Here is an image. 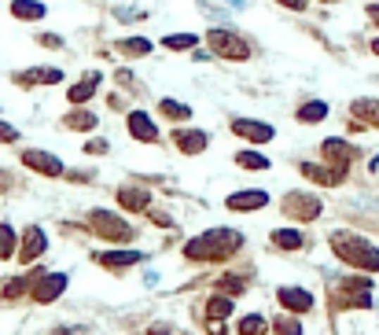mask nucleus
I'll list each match as a JSON object with an SVG mask.
<instances>
[{
  "label": "nucleus",
  "mask_w": 379,
  "mask_h": 335,
  "mask_svg": "<svg viewBox=\"0 0 379 335\" xmlns=\"http://www.w3.org/2000/svg\"><path fill=\"white\" fill-rule=\"evenodd\" d=\"M118 52L129 56V59H137V56H151V41L147 37H125L118 41Z\"/></svg>",
  "instance_id": "obj_26"
},
{
  "label": "nucleus",
  "mask_w": 379,
  "mask_h": 335,
  "mask_svg": "<svg viewBox=\"0 0 379 335\" xmlns=\"http://www.w3.org/2000/svg\"><path fill=\"white\" fill-rule=\"evenodd\" d=\"M26 74H30V82H37V85H59L63 82L59 67H37V70H26Z\"/></svg>",
  "instance_id": "obj_28"
},
{
  "label": "nucleus",
  "mask_w": 379,
  "mask_h": 335,
  "mask_svg": "<svg viewBox=\"0 0 379 335\" xmlns=\"http://www.w3.org/2000/svg\"><path fill=\"white\" fill-rule=\"evenodd\" d=\"M218 291L221 295H243L247 291V280L243 277H221L218 280Z\"/></svg>",
  "instance_id": "obj_32"
},
{
  "label": "nucleus",
  "mask_w": 379,
  "mask_h": 335,
  "mask_svg": "<svg viewBox=\"0 0 379 335\" xmlns=\"http://www.w3.org/2000/svg\"><path fill=\"white\" fill-rule=\"evenodd\" d=\"M225 206H228V210H240V214H247V210H261V206H269V191L247 188V191H236V196H228Z\"/></svg>",
  "instance_id": "obj_13"
},
{
  "label": "nucleus",
  "mask_w": 379,
  "mask_h": 335,
  "mask_svg": "<svg viewBox=\"0 0 379 335\" xmlns=\"http://www.w3.org/2000/svg\"><path fill=\"white\" fill-rule=\"evenodd\" d=\"M332 251H335V258H342L346 265L361 269V273H379V251L368 244L365 236L339 229V232H332Z\"/></svg>",
  "instance_id": "obj_2"
},
{
  "label": "nucleus",
  "mask_w": 379,
  "mask_h": 335,
  "mask_svg": "<svg viewBox=\"0 0 379 335\" xmlns=\"http://www.w3.org/2000/svg\"><path fill=\"white\" fill-rule=\"evenodd\" d=\"M368 19L379 26V4H368Z\"/></svg>",
  "instance_id": "obj_39"
},
{
  "label": "nucleus",
  "mask_w": 379,
  "mask_h": 335,
  "mask_svg": "<svg viewBox=\"0 0 379 335\" xmlns=\"http://www.w3.org/2000/svg\"><path fill=\"white\" fill-rule=\"evenodd\" d=\"M280 8H291V11H306V0H276Z\"/></svg>",
  "instance_id": "obj_35"
},
{
  "label": "nucleus",
  "mask_w": 379,
  "mask_h": 335,
  "mask_svg": "<svg viewBox=\"0 0 379 335\" xmlns=\"http://www.w3.org/2000/svg\"><path fill=\"white\" fill-rule=\"evenodd\" d=\"M8 184H11V177H8V173H4V170H0V191H4Z\"/></svg>",
  "instance_id": "obj_40"
},
{
  "label": "nucleus",
  "mask_w": 379,
  "mask_h": 335,
  "mask_svg": "<svg viewBox=\"0 0 379 335\" xmlns=\"http://www.w3.org/2000/svg\"><path fill=\"white\" fill-rule=\"evenodd\" d=\"M19 254V236H15V229L8 225V221H0V262H8Z\"/></svg>",
  "instance_id": "obj_23"
},
{
  "label": "nucleus",
  "mask_w": 379,
  "mask_h": 335,
  "mask_svg": "<svg viewBox=\"0 0 379 335\" xmlns=\"http://www.w3.org/2000/svg\"><path fill=\"white\" fill-rule=\"evenodd\" d=\"M273 247H280V251H302L306 247V236L299 232V229H273Z\"/></svg>",
  "instance_id": "obj_19"
},
{
  "label": "nucleus",
  "mask_w": 379,
  "mask_h": 335,
  "mask_svg": "<svg viewBox=\"0 0 379 335\" xmlns=\"http://www.w3.org/2000/svg\"><path fill=\"white\" fill-rule=\"evenodd\" d=\"M162 44H166L170 52H192V48L199 44V37H195V34H170Z\"/></svg>",
  "instance_id": "obj_29"
},
{
  "label": "nucleus",
  "mask_w": 379,
  "mask_h": 335,
  "mask_svg": "<svg viewBox=\"0 0 379 335\" xmlns=\"http://www.w3.org/2000/svg\"><path fill=\"white\" fill-rule=\"evenodd\" d=\"M273 331H276V335H302L299 313H280L276 321H273Z\"/></svg>",
  "instance_id": "obj_27"
},
{
  "label": "nucleus",
  "mask_w": 379,
  "mask_h": 335,
  "mask_svg": "<svg viewBox=\"0 0 379 335\" xmlns=\"http://www.w3.org/2000/svg\"><path fill=\"white\" fill-rule=\"evenodd\" d=\"M372 125H375V129H379V100H375V115H372Z\"/></svg>",
  "instance_id": "obj_41"
},
{
  "label": "nucleus",
  "mask_w": 379,
  "mask_h": 335,
  "mask_svg": "<svg viewBox=\"0 0 379 335\" xmlns=\"http://www.w3.org/2000/svg\"><path fill=\"white\" fill-rule=\"evenodd\" d=\"M276 302H280L287 313H309V310H313V295L306 291V287H280V291H276Z\"/></svg>",
  "instance_id": "obj_14"
},
{
  "label": "nucleus",
  "mask_w": 379,
  "mask_h": 335,
  "mask_svg": "<svg viewBox=\"0 0 379 335\" xmlns=\"http://www.w3.org/2000/svg\"><path fill=\"white\" fill-rule=\"evenodd\" d=\"M232 133L251 140V144H269L276 137V129L269 122H258V118H232Z\"/></svg>",
  "instance_id": "obj_10"
},
{
  "label": "nucleus",
  "mask_w": 379,
  "mask_h": 335,
  "mask_svg": "<svg viewBox=\"0 0 379 335\" xmlns=\"http://www.w3.org/2000/svg\"><path fill=\"white\" fill-rule=\"evenodd\" d=\"M129 137L140 144H155L159 140V125L151 122L147 110H129Z\"/></svg>",
  "instance_id": "obj_15"
},
{
  "label": "nucleus",
  "mask_w": 379,
  "mask_h": 335,
  "mask_svg": "<svg viewBox=\"0 0 379 335\" xmlns=\"http://www.w3.org/2000/svg\"><path fill=\"white\" fill-rule=\"evenodd\" d=\"M372 56H379V37L372 41Z\"/></svg>",
  "instance_id": "obj_42"
},
{
  "label": "nucleus",
  "mask_w": 379,
  "mask_h": 335,
  "mask_svg": "<svg viewBox=\"0 0 379 335\" xmlns=\"http://www.w3.org/2000/svg\"><path fill=\"white\" fill-rule=\"evenodd\" d=\"M48 251V236H44V229H37V225H30L26 232H23V244H19V258L23 265H34V258H41V254Z\"/></svg>",
  "instance_id": "obj_9"
},
{
  "label": "nucleus",
  "mask_w": 379,
  "mask_h": 335,
  "mask_svg": "<svg viewBox=\"0 0 379 335\" xmlns=\"http://www.w3.org/2000/svg\"><path fill=\"white\" fill-rule=\"evenodd\" d=\"M206 44H210V52L221 56V59H232V63L251 59V44H247L240 34H232V30H210Z\"/></svg>",
  "instance_id": "obj_4"
},
{
  "label": "nucleus",
  "mask_w": 379,
  "mask_h": 335,
  "mask_svg": "<svg viewBox=\"0 0 379 335\" xmlns=\"http://www.w3.org/2000/svg\"><path fill=\"white\" fill-rule=\"evenodd\" d=\"M321 155H324L328 166H342V170H346V166L357 158V148H354L350 140H342V137H328V140L321 144Z\"/></svg>",
  "instance_id": "obj_8"
},
{
  "label": "nucleus",
  "mask_w": 379,
  "mask_h": 335,
  "mask_svg": "<svg viewBox=\"0 0 379 335\" xmlns=\"http://www.w3.org/2000/svg\"><path fill=\"white\" fill-rule=\"evenodd\" d=\"M11 15L23 23H37V19H44V4H37V0H15Z\"/></svg>",
  "instance_id": "obj_22"
},
{
  "label": "nucleus",
  "mask_w": 379,
  "mask_h": 335,
  "mask_svg": "<svg viewBox=\"0 0 379 335\" xmlns=\"http://www.w3.org/2000/svg\"><path fill=\"white\" fill-rule=\"evenodd\" d=\"M118 206L129 214H147L151 210V191L137 188V184H125V188H118Z\"/></svg>",
  "instance_id": "obj_12"
},
{
  "label": "nucleus",
  "mask_w": 379,
  "mask_h": 335,
  "mask_svg": "<svg viewBox=\"0 0 379 335\" xmlns=\"http://www.w3.org/2000/svg\"><path fill=\"white\" fill-rule=\"evenodd\" d=\"M243 247V232L236 229H210L203 236H195L185 244V258L188 262H225Z\"/></svg>",
  "instance_id": "obj_1"
},
{
  "label": "nucleus",
  "mask_w": 379,
  "mask_h": 335,
  "mask_svg": "<svg viewBox=\"0 0 379 335\" xmlns=\"http://www.w3.org/2000/svg\"><path fill=\"white\" fill-rule=\"evenodd\" d=\"M206 331H210V335H228L221 321H206Z\"/></svg>",
  "instance_id": "obj_37"
},
{
  "label": "nucleus",
  "mask_w": 379,
  "mask_h": 335,
  "mask_svg": "<svg viewBox=\"0 0 379 335\" xmlns=\"http://www.w3.org/2000/svg\"><path fill=\"white\" fill-rule=\"evenodd\" d=\"M206 144H210V133H203V129H180V125L173 129V148L180 155H203Z\"/></svg>",
  "instance_id": "obj_11"
},
{
  "label": "nucleus",
  "mask_w": 379,
  "mask_h": 335,
  "mask_svg": "<svg viewBox=\"0 0 379 335\" xmlns=\"http://www.w3.org/2000/svg\"><path fill=\"white\" fill-rule=\"evenodd\" d=\"M89 229L100 239H107V244H129V239H133V229L122 221V214H111V210H92Z\"/></svg>",
  "instance_id": "obj_3"
},
{
  "label": "nucleus",
  "mask_w": 379,
  "mask_h": 335,
  "mask_svg": "<svg viewBox=\"0 0 379 335\" xmlns=\"http://www.w3.org/2000/svg\"><path fill=\"white\" fill-rule=\"evenodd\" d=\"M236 166L240 170H269V158L258 155V151H240L236 155Z\"/></svg>",
  "instance_id": "obj_30"
},
{
  "label": "nucleus",
  "mask_w": 379,
  "mask_h": 335,
  "mask_svg": "<svg viewBox=\"0 0 379 335\" xmlns=\"http://www.w3.org/2000/svg\"><path fill=\"white\" fill-rule=\"evenodd\" d=\"M23 166L41 173V177H63V173H67L63 158H56L52 151H41V148H26L23 151Z\"/></svg>",
  "instance_id": "obj_6"
},
{
  "label": "nucleus",
  "mask_w": 379,
  "mask_h": 335,
  "mask_svg": "<svg viewBox=\"0 0 379 335\" xmlns=\"http://www.w3.org/2000/svg\"><path fill=\"white\" fill-rule=\"evenodd\" d=\"M225 317H232V295H210L206 298V321H225Z\"/></svg>",
  "instance_id": "obj_20"
},
{
  "label": "nucleus",
  "mask_w": 379,
  "mask_h": 335,
  "mask_svg": "<svg viewBox=\"0 0 379 335\" xmlns=\"http://www.w3.org/2000/svg\"><path fill=\"white\" fill-rule=\"evenodd\" d=\"M236 331H240V335H266V331H269V321H266L261 313H247V317H240Z\"/></svg>",
  "instance_id": "obj_25"
},
{
  "label": "nucleus",
  "mask_w": 379,
  "mask_h": 335,
  "mask_svg": "<svg viewBox=\"0 0 379 335\" xmlns=\"http://www.w3.org/2000/svg\"><path fill=\"white\" fill-rule=\"evenodd\" d=\"M144 258L140 251H107V254H96V262H100L104 269H129V265H137Z\"/></svg>",
  "instance_id": "obj_17"
},
{
  "label": "nucleus",
  "mask_w": 379,
  "mask_h": 335,
  "mask_svg": "<svg viewBox=\"0 0 379 335\" xmlns=\"http://www.w3.org/2000/svg\"><path fill=\"white\" fill-rule=\"evenodd\" d=\"M159 110H162L166 118H173V122L192 118V107H188V103H177V100H162V103H159Z\"/></svg>",
  "instance_id": "obj_31"
},
{
  "label": "nucleus",
  "mask_w": 379,
  "mask_h": 335,
  "mask_svg": "<svg viewBox=\"0 0 379 335\" xmlns=\"http://www.w3.org/2000/svg\"><path fill=\"white\" fill-rule=\"evenodd\" d=\"M324 210V203L317 196H309V191H291V196L284 199V214L291 221H317Z\"/></svg>",
  "instance_id": "obj_5"
},
{
  "label": "nucleus",
  "mask_w": 379,
  "mask_h": 335,
  "mask_svg": "<svg viewBox=\"0 0 379 335\" xmlns=\"http://www.w3.org/2000/svg\"><path fill=\"white\" fill-rule=\"evenodd\" d=\"M63 125H67V129H77V133H92L96 129V115L92 110H70V115H63Z\"/></svg>",
  "instance_id": "obj_21"
},
{
  "label": "nucleus",
  "mask_w": 379,
  "mask_h": 335,
  "mask_svg": "<svg viewBox=\"0 0 379 335\" xmlns=\"http://www.w3.org/2000/svg\"><path fill=\"white\" fill-rule=\"evenodd\" d=\"M41 44H44V48H63V41H59L56 34H44V37H41Z\"/></svg>",
  "instance_id": "obj_36"
},
{
  "label": "nucleus",
  "mask_w": 379,
  "mask_h": 335,
  "mask_svg": "<svg viewBox=\"0 0 379 335\" xmlns=\"http://www.w3.org/2000/svg\"><path fill=\"white\" fill-rule=\"evenodd\" d=\"M114 77H118V85H133V74H129V70H118Z\"/></svg>",
  "instance_id": "obj_38"
},
{
  "label": "nucleus",
  "mask_w": 379,
  "mask_h": 335,
  "mask_svg": "<svg viewBox=\"0 0 379 335\" xmlns=\"http://www.w3.org/2000/svg\"><path fill=\"white\" fill-rule=\"evenodd\" d=\"M96 89H100V74H89L85 82H77V85H70V92H67V100L74 103V107H81L85 100H92L96 96Z\"/></svg>",
  "instance_id": "obj_18"
},
{
  "label": "nucleus",
  "mask_w": 379,
  "mask_h": 335,
  "mask_svg": "<svg viewBox=\"0 0 379 335\" xmlns=\"http://www.w3.org/2000/svg\"><path fill=\"white\" fill-rule=\"evenodd\" d=\"M52 335H70V331H67V328H56V331H52Z\"/></svg>",
  "instance_id": "obj_43"
},
{
  "label": "nucleus",
  "mask_w": 379,
  "mask_h": 335,
  "mask_svg": "<svg viewBox=\"0 0 379 335\" xmlns=\"http://www.w3.org/2000/svg\"><path fill=\"white\" fill-rule=\"evenodd\" d=\"M107 151V140H89L85 144V155H104Z\"/></svg>",
  "instance_id": "obj_34"
},
{
  "label": "nucleus",
  "mask_w": 379,
  "mask_h": 335,
  "mask_svg": "<svg viewBox=\"0 0 379 335\" xmlns=\"http://www.w3.org/2000/svg\"><path fill=\"white\" fill-rule=\"evenodd\" d=\"M302 173L309 181H317V184H342L346 181V170L342 166H317V163H302Z\"/></svg>",
  "instance_id": "obj_16"
},
{
  "label": "nucleus",
  "mask_w": 379,
  "mask_h": 335,
  "mask_svg": "<svg viewBox=\"0 0 379 335\" xmlns=\"http://www.w3.org/2000/svg\"><path fill=\"white\" fill-rule=\"evenodd\" d=\"M324 4H328V0H324Z\"/></svg>",
  "instance_id": "obj_44"
},
{
  "label": "nucleus",
  "mask_w": 379,
  "mask_h": 335,
  "mask_svg": "<svg viewBox=\"0 0 379 335\" xmlns=\"http://www.w3.org/2000/svg\"><path fill=\"white\" fill-rule=\"evenodd\" d=\"M294 118H299L302 125L324 122V118H328V103H321V100H309V103H302L299 110H294Z\"/></svg>",
  "instance_id": "obj_24"
},
{
  "label": "nucleus",
  "mask_w": 379,
  "mask_h": 335,
  "mask_svg": "<svg viewBox=\"0 0 379 335\" xmlns=\"http://www.w3.org/2000/svg\"><path fill=\"white\" fill-rule=\"evenodd\" d=\"M15 140H19V129L8 125V122H0V144H15Z\"/></svg>",
  "instance_id": "obj_33"
},
{
  "label": "nucleus",
  "mask_w": 379,
  "mask_h": 335,
  "mask_svg": "<svg viewBox=\"0 0 379 335\" xmlns=\"http://www.w3.org/2000/svg\"><path fill=\"white\" fill-rule=\"evenodd\" d=\"M63 291H67V273H41L34 280V287H30V298L48 306V302H56Z\"/></svg>",
  "instance_id": "obj_7"
}]
</instances>
